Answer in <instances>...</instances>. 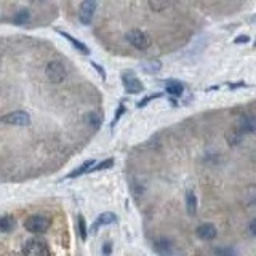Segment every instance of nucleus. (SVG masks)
<instances>
[{"instance_id": "obj_1", "label": "nucleus", "mask_w": 256, "mask_h": 256, "mask_svg": "<svg viewBox=\"0 0 256 256\" xmlns=\"http://www.w3.org/2000/svg\"><path fill=\"white\" fill-rule=\"evenodd\" d=\"M24 256H50V250L46 242L42 239H31L23 247Z\"/></svg>"}, {"instance_id": "obj_2", "label": "nucleus", "mask_w": 256, "mask_h": 256, "mask_svg": "<svg viewBox=\"0 0 256 256\" xmlns=\"http://www.w3.org/2000/svg\"><path fill=\"white\" fill-rule=\"evenodd\" d=\"M50 224H51V221L46 216H42V214H34V216H29L24 221V227L32 234L46 232L50 229Z\"/></svg>"}, {"instance_id": "obj_3", "label": "nucleus", "mask_w": 256, "mask_h": 256, "mask_svg": "<svg viewBox=\"0 0 256 256\" xmlns=\"http://www.w3.org/2000/svg\"><path fill=\"white\" fill-rule=\"evenodd\" d=\"M127 40H128V43H131L134 48L136 50H147L149 48V45H151V39L149 36H147L146 32L143 31H138V29H133L127 34Z\"/></svg>"}, {"instance_id": "obj_4", "label": "nucleus", "mask_w": 256, "mask_h": 256, "mask_svg": "<svg viewBox=\"0 0 256 256\" xmlns=\"http://www.w3.org/2000/svg\"><path fill=\"white\" fill-rule=\"evenodd\" d=\"M0 122L6 125H16V127H28L31 125V116L24 111H15L10 112L0 119Z\"/></svg>"}, {"instance_id": "obj_5", "label": "nucleus", "mask_w": 256, "mask_h": 256, "mask_svg": "<svg viewBox=\"0 0 256 256\" xmlns=\"http://www.w3.org/2000/svg\"><path fill=\"white\" fill-rule=\"evenodd\" d=\"M45 74H46V77H48L50 82H53V84H61L66 79V69L59 61H51V63L46 64Z\"/></svg>"}, {"instance_id": "obj_6", "label": "nucleus", "mask_w": 256, "mask_h": 256, "mask_svg": "<svg viewBox=\"0 0 256 256\" xmlns=\"http://www.w3.org/2000/svg\"><path fill=\"white\" fill-rule=\"evenodd\" d=\"M95 11H96V0H84L79 8V21L88 26L93 21Z\"/></svg>"}, {"instance_id": "obj_7", "label": "nucleus", "mask_w": 256, "mask_h": 256, "mask_svg": "<svg viewBox=\"0 0 256 256\" xmlns=\"http://www.w3.org/2000/svg\"><path fill=\"white\" fill-rule=\"evenodd\" d=\"M122 84H124L125 91L130 93V95H138V93L144 90V85L134 77L133 72H124L122 74Z\"/></svg>"}, {"instance_id": "obj_8", "label": "nucleus", "mask_w": 256, "mask_h": 256, "mask_svg": "<svg viewBox=\"0 0 256 256\" xmlns=\"http://www.w3.org/2000/svg\"><path fill=\"white\" fill-rule=\"evenodd\" d=\"M117 221V216L111 212H106L103 214H99V216L95 219V223L91 224L90 227V234H96V231L101 227V226H109V224H114Z\"/></svg>"}, {"instance_id": "obj_9", "label": "nucleus", "mask_w": 256, "mask_h": 256, "mask_svg": "<svg viewBox=\"0 0 256 256\" xmlns=\"http://www.w3.org/2000/svg\"><path fill=\"white\" fill-rule=\"evenodd\" d=\"M56 32H58L63 39H66L67 42H69V43H71L77 51L84 53V55H90V48H88V46H86L84 42H80V40H77L76 37H72L69 32H64V31H59V29H56Z\"/></svg>"}, {"instance_id": "obj_10", "label": "nucleus", "mask_w": 256, "mask_h": 256, "mask_svg": "<svg viewBox=\"0 0 256 256\" xmlns=\"http://www.w3.org/2000/svg\"><path fill=\"white\" fill-rule=\"evenodd\" d=\"M195 234H197L199 237L204 239V240H213L214 237H216L218 231L213 224L205 223V224H200L197 229H195Z\"/></svg>"}, {"instance_id": "obj_11", "label": "nucleus", "mask_w": 256, "mask_h": 256, "mask_svg": "<svg viewBox=\"0 0 256 256\" xmlns=\"http://www.w3.org/2000/svg\"><path fill=\"white\" fill-rule=\"evenodd\" d=\"M255 127H256V125H255V117H253V116H247V117H242V119H240L239 125L235 127V128H237V130L245 136V134L255 131Z\"/></svg>"}, {"instance_id": "obj_12", "label": "nucleus", "mask_w": 256, "mask_h": 256, "mask_svg": "<svg viewBox=\"0 0 256 256\" xmlns=\"http://www.w3.org/2000/svg\"><path fill=\"white\" fill-rule=\"evenodd\" d=\"M165 90L167 93H170V95L173 96H181L183 95V91H184V86L181 82H178V80H167L165 82Z\"/></svg>"}, {"instance_id": "obj_13", "label": "nucleus", "mask_w": 256, "mask_h": 256, "mask_svg": "<svg viewBox=\"0 0 256 256\" xmlns=\"http://www.w3.org/2000/svg\"><path fill=\"white\" fill-rule=\"evenodd\" d=\"M141 69L146 74H157L162 69V63L159 59H149V61H143L141 63Z\"/></svg>"}, {"instance_id": "obj_14", "label": "nucleus", "mask_w": 256, "mask_h": 256, "mask_svg": "<svg viewBox=\"0 0 256 256\" xmlns=\"http://www.w3.org/2000/svg\"><path fill=\"white\" fill-rule=\"evenodd\" d=\"M154 250L157 253H168L171 250V242L168 239H159L154 242Z\"/></svg>"}, {"instance_id": "obj_15", "label": "nucleus", "mask_w": 256, "mask_h": 256, "mask_svg": "<svg viewBox=\"0 0 256 256\" xmlns=\"http://www.w3.org/2000/svg\"><path fill=\"white\" fill-rule=\"evenodd\" d=\"M186 207L189 214H195V212H197V197L192 191H189L186 195Z\"/></svg>"}, {"instance_id": "obj_16", "label": "nucleus", "mask_w": 256, "mask_h": 256, "mask_svg": "<svg viewBox=\"0 0 256 256\" xmlns=\"http://www.w3.org/2000/svg\"><path fill=\"white\" fill-rule=\"evenodd\" d=\"M15 218L13 216H2L0 218V232H10L15 229Z\"/></svg>"}, {"instance_id": "obj_17", "label": "nucleus", "mask_w": 256, "mask_h": 256, "mask_svg": "<svg viewBox=\"0 0 256 256\" xmlns=\"http://www.w3.org/2000/svg\"><path fill=\"white\" fill-rule=\"evenodd\" d=\"M226 139H227L229 146H237L240 141L244 139V134H242L237 128H234V130H231L226 134Z\"/></svg>"}, {"instance_id": "obj_18", "label": "nucleus", "mask_w": 256, "mask_h": 256, "mask_svg": "<svg viewBox=\"0 0 256 256\" xmlns=\"http://www.w3.org/2000/svg\"><path fill=\"white\" fill-rule=\"evenodd\" d=\"M93 165H95V160H86L84 165H80L76 171H72V173H69V176L67 178H76V176H80V174H84V173H86V171H90L91 168H93Z\"/></svg>"}, {"instance_id": "obj_19", "label": "nucleus", "mask_w": 256, "mask_h": 256, "mask_svg": "<svg viewBox=\"0 0 256 256\" xmlns=\"http://www.w3.org/2000/svg\"><path fill=\"white\" fill-rule=\"evenodd\" d=\"M85 122L88 124L93 130H98L99 125H101V116L96 112H90V114H86V117H85Z\"/></svg>"}, {"instance_id": "obj_20", "label": "nucleus", "mask_w": 256, "mask_h": 256, "mask_svg": "<svg viewBox=\"0 0 256 256\" xmlns=\"http://www.w3.org/2000/svg\"><path fill=\"white\" fill-rule=\"evenodd\" d=\"M31 19V13L28 10H21L19 13H16L15 16H13V23L18 24V26H23L26 24Z\"/></svg>"}, {"instance_id": "obj_21", "label": "nucleus", "mask_w": 256, "mask_h": 256, "mask_svg": "<svg viewBox=\"0 0 256 256\" xmlns=\"http://www.w3.org/2000/svg\"><path fill=\"white\" fill-rule=\"evenodd\" d=\"M214 256H237V252L232 247H216L213 250Z\"/></svg>"}, {"instance_id": "obj_22", "label": "nucleus", "mask_w": 256, "mask_h": 256, "mask_svg": "<svg viewBox=\"0 0 256 256\" xmlns=\"http://www.w3.org/2000/svg\"><path fill=\"white\" fill-rule=\"evenodd\" d=\"M77 224H79V234H80V239L82 240H86V224H85V219L82 214H79V218H77Z\"/></svg>"}, {"instance_id": "obj_23", "label": "nucleus", "mask_w": 256, "mask_h": 256, "mask_svg": "<svg viewBox=\"0 0 256 256\" xmlns=\"http://www.w3.org/2000/svg\"><path fill=\"white\" fill-rule=\"evenodd\" d=\"M112 165H114V160H112V159H107V160H104V162H101L99 165L93 167L90 171H101V170H106V168H111Z\"/></svg>"}, {"instance_id": "obj_24", "label": "nucleus", "mask_w": 256, "mask_h": 256, "mask_svg": "<svg viewBox=\"0 0 256 256\" xmlns=\"http://www.w3.org/2000/svg\"><path fill=\"white\" fill-rule=\"evenodd\" d=\"M125 112V106H124V103H120V106H119V109H117V112H116V116H114V120H112V124H111V128H114L116 127V124L119 122V119L122 117V114Z\"/></svg>"}, {"instance_id": "obj_25", "label": "nucleus", "mask_w": 256, "mask_h": 256, "mask_svg": "<svg viewBox=\"0 0 256 256\" xmlns=\"http://www.w3.org/2000/svg\"><path fill=\"white\" fill-rule=\"evenodd\" d=\"M160 96H162V93H156V95L146 96V98H144L143 101H139V103H138L136 106H138V107H144V106H146L147 103H151V101H152V99H157V98H160Z\"/></svg>"}, {"instance_id": "obj_26", "label": "nucleus", "mask_w": 256, "mask_h": 256, "mask_svg": "<svg viewBox=\"0 0 256 256\" xmlns=\"http://www.w3.org/2000/svg\"><path fill=\"white\" fill-rule=\"evenodd\" d=\"M90 64H91V66H93V67H95V69H96V72L99 74V77L103 79V80H106V71L103 69V67H101V66H99L98 63H95V61H91Z\"/></svg>"}, {"instance_id": "obj_27", "label": "nucleus", "mask_w": 256, "mask_h": 256, "mask_svg": "<svg viewBox=\"0 0 256 256\" xmlns=\"http://www.w3.org/2000/svg\"><path fill=\"white\" fill-rule=\"evenodd\" d=\"M248 42H250V37L248 36H239L234 40V43H248Z\"/></svg>"}, {"instance_id": "obj_28", "label": "nucleus", "mask_w": 256, "mask_h": 256, "mask_svg": "<svg viewBox=\"0 0 256 256\" xmlns=\"http://www.w3.org/2000/svg\"><path fill=\"white\" fill-rule=\"evenodd\" d=\"M111 247H112L111 244H106V245H104V255H109V253H111V250H112Z\"/></svg>"}, {"instance_id": "obj_29", "label": "nucleus", "mask_w": 256, "mask_h": 256, "mask_svg": "<svg viewBox=\"0 0 256 256\" xmlns=\"http://www.w3.org/2000/svg\"><path fill=\"white\" fill-rule=\"evenodd\" d=\"M255 224H256V221H252V226H250V231H252V234H255Z\"/></svg>"}, {"instance_id": "obj_30", "label": "nucleus", "mask_w": 256, "mask_h": 256, "mask_svg": "<svg viewBox=\"0 0 256 256\" xmlns=\"http://www.w3.org/2000/svg\"><path fill=\"white\" fill-rule=\"evenodd\" d=\"M10 256H18V255H16V253H13V255H10Z\"/></svg>"}]
</instances>
